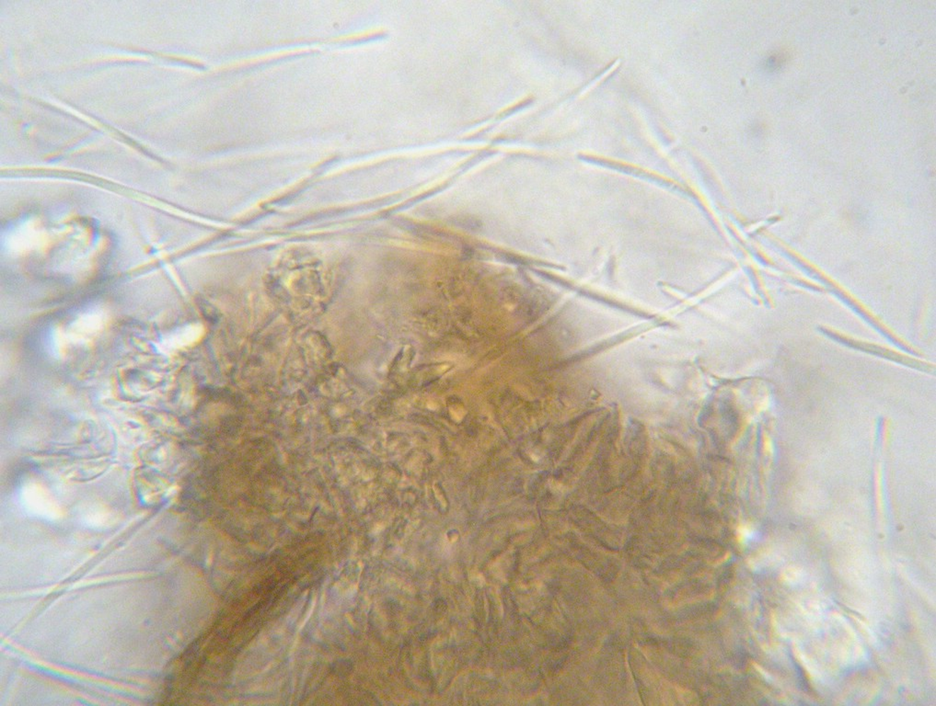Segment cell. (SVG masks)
<instances>
[{
	"label": "cell",
	"mask_w": 936,
	"mask_h": 706,
	"mask_svg": "<svg viewBox=\"0 0 936 706\" xmlns=\"http://www.w3.org/2000/svg\"><path fill=\"white\" fill-rule=\"evenodd\" d=\"M21 498L28 511L46 520H57L64 516L63 508L42 484L27 483L21 489Z\"/></svg>",
	"instance_id": "6da1fadb"
},
{
	"label": "cell",
	"mask_w": 936,
	"mask_h": 706,
	"mask_svg": "<svg viewBox=\"0 0 936 706\" xmlns=\"http://www.w3.org/2000/svg\"><path fill=\"white\" fill-rule=\"evenodd\" d=\"M111 516L112 515L110 514L108 510L98 507L96 510H94V511H91V513L88 514V519L89 522H94V524H104L110 522Z\"/></svg>",
	"instance_id": "7a4b0ae2"
}]
</instances>
